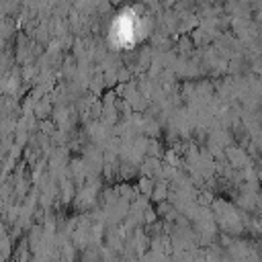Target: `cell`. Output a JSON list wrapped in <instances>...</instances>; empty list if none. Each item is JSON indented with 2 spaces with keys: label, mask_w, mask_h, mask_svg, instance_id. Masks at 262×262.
Segmentation results:
<instances>
[{
  "label": "cell",
  "mask_w": 262,
  "mask_h": 262,
  "mask_svg": "<svg viewBox=\"0 0 262 262\" xmlns=\"http://www.w3.org/2000/svg\"><path fill=\"white\" fill-rule=\"evenodd\" d=\"M111 37H113V43H119L123 47L135 41V37H137V16L131 8L123 10L115 18V23L111 27Z\"/></svg>",
  "instance_id": "obj_1"
}]
</instances>
